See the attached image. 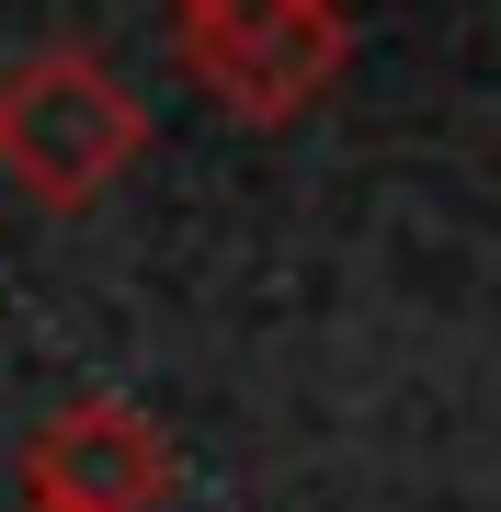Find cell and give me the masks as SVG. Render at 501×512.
<instances>
[{
  "mask_svg": "<svg viewBox=\"0 0 501 512\" xmlns=\"http://www.w3.org/2000/svg\"><path fill=\"white\" fill-rule=\"evenodd\" d=\"M23 512H46V501H23Z\"/></svg>",
  "mask_w": 501,
  "mask_h": 512,
  "instance_id": "4",
  "label": "cell"
},
{
  "mask_svg": "<svg viewBox=\"0 0 501 512\" xmlns=\"http://www.w3.org/2000/svg\"><path fill=\"white\" fill-rule=\"evenodd\" d=\"M137 148H149V103H137L103 57L46 46V57H23V69L0 80V171L35 205H57V217L103 205L137 171Z\"/></svg>",
  "mask_w": 501,
  "mask_h": 512,
  "instance_id": "1",
  "label": "cell"
},
{
  "mask_svg": "<svg viewBox=\"0 0 501 512\" xmlns=\"http://www.w3.org/2000/svg\"><path fill=\"white\" fill-rule=\"evenodd\" d=\"M171 46L240 126H297L308 103H331L353 12L342 0H171Z\"/></svg>",
  "mask_w": 501,
  "mask_h": 512,
  "instance_id": "2",
  "label": "cell"
},
{
  "mask_svg": "<svg viewBox=\"0 0 501 512\" xmlns=\"http://www.w3.org/2000/svg\"><path fill=\"white\" fill-rule=\"evenodd\" d=\"M160 490H171V444L126 399H69L23 444V501L46 512H149Z\"/></svg>",
  "mask_w": 501,
  "mask_h": 512,
  "instance_id": "3",
  "label": "cell"
}]
</instances>
